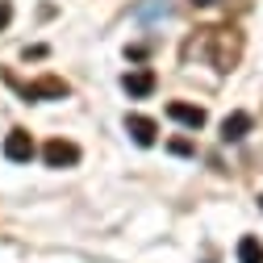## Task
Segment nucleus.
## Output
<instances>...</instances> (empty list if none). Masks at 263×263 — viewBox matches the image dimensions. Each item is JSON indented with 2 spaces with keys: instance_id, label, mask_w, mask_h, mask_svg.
<instances>
[{
  "instance_id": "1",
  "label": "nucleus",
  "mask_w": 263,
  "mask_h": 263,
  "mask_svg": "<svg viewBox=\"0 0 263 263\" xmlns=\"http://www.w3.org/2000/svg\"><path fill=\"white\" fill-rule=\"evenodd\" d=\"M205 34H209V63H213V67L217 71H230V67H234V63H238V50H242V38L234 34V29H205Z\"/></svg>"
},
{
  "instance_id": "2",
  "label": "nucleus",
  "mask_w": 263,
  "mask_h": 263,
  "mask_svg": "<svg viewBox=\"0 0 263 263\" xmlns=\"http://www.w3.org/2000/svg\"><path fill=\"white\" fill-rule=\"evenodd\" d=\"M42 159H46V167H76L80 163V146L67 142V138H50L42 146Z\"/></svg>"
},
{
  "instance_id": "3",
  "label": "nucleus",
  "mask_w": 263,
  "mask_h": 263,
  "mask_svg": "<svg viewBox=\"0 0 263 263\" xmlns=\"http://www.w3.org/2000/svg\"><path fill=\"white\" fill-rule=\"evenodd\" d=\"M5 159L9 163H29L34 159V138H29L25 129H13V134L5 138Z\"/></svg>"
},
{
  "instance_id": "4",
  "label": "nucleus",
  "mask_w": 263,
  "mask_h": 263,
  "mask_svg": "<svg viewBox=\"0 0 263 263\" xmlns=\"http://www.w3.org/2000/svg\"><path fill=\"white\" fill-rule=\"evenodd\" d=\"M167 117H172V121H180L184 129H201V125H205V109L184 105V101H172V105H167Z\"/></svg>"
},
{
  "instance_id": "5",
  "label": "nucleus",
  "mask_w": 263,
  "mask_h": 263,
  "mask_svg": "<svg viewBox=\"0 0 263 263\" xmlns=\"http://www.w3.org/2000/svg\"><path fill=\"white\" fill-rule=\"evenodd\" d=\"M125 129H129V138H134L138 146H155V121H151V117L129 113V117H125Z\"/></svg>"
},
{
  "instance_id": "6",
  "label": "nucleus",
  "mask_w": 263,
  "mask_h": 263,
  "mask_svg": "<svg viewBox=\"0 0 263 263\" xmlns=\"http://www.w3.org/2000/svg\"><path fill=\"white\" fill-rule=\"evenodd\" d=\"M247 134H251V113H230L221 121V138L226 142H242Z\"/></svg>"
},
{
  "instance_id": "7",
  "label": "nucleus",
  "mask_w": 263,
  "mask_h": 263,
  "mask_svg": "<svg viewBox=\"0 0 263 263\" xmlns=\"http://www.w3.org/2000/svg\"><path fill=\"white\" fill-rule=\"evenodd\" d=\"M25 96H29V101L59 96V101H63V96H67V84H63V80H38V84H29V88H25Z\"/></svg>"
},
{
  "instance_id": "8",
  "label": "nucleus",
  "mask_w": 263,
  "mask_h": 263,
  "mask_svg": "<svg viewBox=\"0 0 263 263\" xmlns=\"http://www.w3.org/2000/svg\"><path fill=\"white\" fill-rule=\"evenodd\" d=\"M121 84H125L129 96H151V92H155V76H151V71H129Z\"/></svg>"
},
{
  "instance_id": "9",
  "label": "nucleus",
  "mask_w": 263,
  "mask_h": 263,
  "mask_svg": "<svg viewBox=\"0 0 263 263\" xmlns=\"http://www.w3.org/2000/svg\"><path fill=\"white\" fill-rule=\"evenodd\" d=\"M238 263H263V242L247 234V238L238 242Z\"/></svg>"
},
{
  "instance_id": "10",
  "label": "nucleus",
  "mask_w": 263,
  "mask_h": 263,
  "mask_svg": "<svg viewBox=\"0 0 263 263\" xmlns=\"http://www.w3.org/2000/svg\"><path fill=\"white\" fill-rule=\"evenodd\" d=\"M196 9H209V5H221V0H192Z\"/></svg>"
},
{
  "instance_id": "11",
  "label": "nucleus",
  "mask_w": 263,
  "mask_h": 263,
  "mask_svg": "<svg viewBox=\"0 0 263 263\" xmlns=\"http://www.w3.org/2000/svg\"><path fill=\"white\" fill-rule=\"evenodd\" d=\"M259 205H263V196H259Z\"/></svg>"
}]
</instances>
